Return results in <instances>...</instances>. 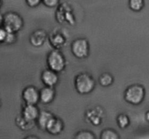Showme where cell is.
Returning a JSON list of instances; mask_svg holds the SVG:
<instances>
[{"label":"cell","mask_w":149,"mask_h":139,"mask_svg":"<svg viewBox=\"0 0 149 139\" xmlns=\"http://www.w3.org/2000/svg\"><path fill=\"white\" fill-rule=\"evenodd\" d=\"M1 7V1H0V7Z\"/></svg>","instance_id":"24"},{"label":"cell","mask_w":149,"mask_h":139,"mask_svg":"<svg viewBox=\"0 0 149 139\" xmlns=\"http://www.w3.org/2000/svg\"><path fill=\"white\" fill-rule=\"evenodd\" d=\"M129 7L134 12H139L143 8L144 1L143 0H130L129 1Z\"/></svg>","instance_id":"17"},{"label":"cell","mask_w":149,"mask_h":139,"mask_svg":"<svg viewBox=\"0 0 149 139\" xmlns=\"http://www.w3.org/2000/svg\"><path fill=\"white\" fill-rule=\"evenodd\" d=\"M6 35H7V31L2 27L0 28V44L4 43Z\"/></svg>","instance_id":"21"},{"label":"cell","mask_w":149,"mask_h":139,"mask_svg":"<svg viewBox=\"0 0 149 139\" xmlns=\"http://www.w3.org/2000/svg\"><path fill=\"white\" fill-rule=\"evenodd\" d=\"M2 22H3V15L0 13V28L2 26Z\"/></svg>","instance_id":"23"},{"label":"cell","mask_w":149,"mask_h":139,"mask_svg":"<svg viewBox=\"0 0 149 139\" xmlns=\"http://www.w3.org/2000/svg\"><path fill=\"white\" fill-rule=\"evenodd\" d=\"M1 99H0V106H1Z\"/></svg>","instance_id":"25"},{"label":"cell","mask_w":149,"mask_h":139,"mask_svg":"<svg viewBox=\"0 0 149 139\" xmlns=\"http://www.w3.org/2000/svg\"><path fill=\"white\" fill-rule=\"evenodd\" d=\"M42 2L46 7L52 8V7H55L58 5V3H59V1H58V0H44Z\"/></svg>","instance_id":"19"},{"label":"cell","mask_w":149,"mask_h":139,"mask_svg":"<svg viewBox=\"0 0 149 139\" xmlns=\"http://www.w3.org/2000/svg\"><path fill=\"white\" fill-rule=\"evenodd\" d=\"M100 139H120V136L115 130L106 128L101 131Z\"/></svg>","instance_id":"13"},{"label":"cell","mask_w":149,"mask_h":139,"mask_svg":"<svg viewBox=\"0 0 149 139\" xmlns=\"http://www.w3.org/2000/svg\"><path fill=\"white\" fill-rule=\"evenodd\" d=\"M23 139H40L38 136H33V135H30V136H28L25 137Z\"/></svg>","instance_id":"22"},{"label":"cell","mask_w":149,"mask_h":139,"mask_svg":"<svg viewBox=\"0 0 149 139\" xmlns=\"http://www.w3.org/2000/svg\"><path fill=\"white\" fill-rule=\"evenodd\" d=\"M116 122H117L119 128H122V129H125L130 124V118L128 117L127 115H124V114H121V115H118L117 118H116Z\"/></svg>","instance_id":"15"},{"label":"cell","mask_w":149,"mask_h":139,"mask_svg":"<svg viewBox=\"0 0 149 139\" xmlns=\"http://www.w3.org/2000/svg\"><path fill=\"white\" fill-rule=\"evenodd\" d=\"M53 117L54 115L50 112H48V111L46 110L39 112V116L36 119V123H37L39 129L42 130V131H45L48 123L50 122V120Z\"/></svg>","instance_id":"11"},{"label":"cell","mask_w":149,"mask_h":139,"mask_svg":"<svg viewBox=\"0 0 149 139\" xmlns=\"http://www.w3.org/2000/svg\"><path fill=\"white\" fill-rule=\"evenodd\" d=\"M74 139H96V137L91 131H81L76 133Z\"/></svg>","instance_id":"16"},{"label":"cell","mask_w":149,"mask_h":139,"mask_svg":"<svg viewBox=\"0 0 149 139\" xmlns=\"http://www.w3.org/2000/svg\"><path fill=\"white\" fill-rule=\"evenodd\" d=\"M22 98L26 105H36L39 101V90L34 86H28L23 90Z\"/></svg>","instance_id":"6"},{"label":"cell","mask_w":149,"mask_h":139,"mask_svg":"<svg viewBox=\"0 0 149 139\" xmlns=\"http://www.w3.org/2000/svg\"><path fill=\"white\" fill-rule=\"evenodd\" d=\"M146 91L144 87L140 85L135 84L129 86L125 90L124 98L128 103L132 105H139L145 98Z\"/></svg>","instance_id":"3"},{"label":"cell","mask_w":149,"mask_h":139,"mask_svg":"<svg viewBox=\"0 0 149 139\" xmlns=\"http://www.w3.org/2000/svg\"><path fill=\"white\" fill-rule=\"evenodd\" d=\"M64 125L63 121L58 117H54L48 123L45 131L52 136L59 135L63 131Z\"/></svg>","instance_id":"9"},{"label":"cell","mask_w":149,"mask_h":139,"mask_svg":"<svg viewBox=\"0 0 149 139\" xmlns=\"http://www.w3.org/2000/svg\"><path fill=\"white\" fill-rule=\"evenodd\" d=\"M41 80L45 87H52L56 85L59 80V77L57 73L50 69H45L42 71L41 75Z\"/></svg>","instance_id":"7"},{"label":"cell","mask_w":149,"mask_h":139,"mask_svg":"<svg viewBox=\"0 0 149 139\" xmlns=\"http://www.w3.org/2000/svg\"><path fill=\"white\" fill-rule=\"evenodd\" d=\"M23 20L21 16L15 12H8L3 15L1 27L7 32L15 34L23 28Z\"/></svg>","instance_id":"2"},{"label":"cell","mask_w":149,"mask_h":139,"mask_svg":"<svg viewBox=\"0 0 149 139\" xmlns=\"http://www.w3.org/2000/svg\"><path fill=\"white\" fill-rule=\"evenodd\" d=\"M42 1L40 0H28L26 1V3L28 4V6L30 7H37Z\"/></svg>","instance_id":"20"},{"label":"cell","mask_w":149,"mask_h":139,"mask_svg":"<svg viewBox=\"0 0 149 139\" xmlns=\"http://www.w3.org/2000/svg\"><path fill=\"white\" fill-rule=\"evenodd\" d=\"M39 101L43 104H49L52 103L55 96L54 88L49 87H44L39 91Z\"/></svg>","instance_id":"10"},{"label":"cell","mask_w":149,"mask_h":139,"mask_svg":"<svg viewBox=\"0 0 149 139\" xmlns=\"http://www.w3.org/2000/svg\"><path fill=\"white\" fill-rule=\"evenodd\" d=\"M47 63L49 69L55 73H59L65 66V59L63 55L58 50H52L48 54Z\"/></svg>","instance_id":"4"},{"label":"cell","mask_w":149,"mask_h":139,"mask_svg":"<svg viewBox=\"0 0 149 139\" xmlns=\"http://www.w3.org/2000/svg\"><path fill=\"white\" fill-rule=\"evenodd\" d=\"M76 90L79 94L86 95L92 93L95 86V81L90 74L81 73L76 77L74 80Z\"/></svg>","instance_id":"1"},{"label":"cell","mask_w":149,"mask_h":139,"mask_svg":"<svg viewBox=\"0 0 149 139\" xmlns=\"http://www.w3.org/2000/svg\"><path fill=\"white\" fill-rule=\"evenodd\" d=\"M39 110L36 105H26L22 110L21 117L29 122H34L39 116Z\"/></svg>","instance_id":"8"},{"label":"cell","mask_w":149,"mask_h":139,"mask_svg":"<svg viewBox=\"0 0 149 139\" xmlns=\"http://www.w3.org/2000/svg\"><path fill=\"white\" fill-rule=\"evenodd\" d=\"M99 83L103 87H109L113 82V77L109 73H103L99 77Z\"/></svg>","instance_id":"14"},{"label":"cell","mask_w":149,"mask_h":139,"mask_svg":"<svg viewBox=\"0 0 149 139\" xmlns=\"http://www.w3.org/2000/svg\"><path fill=\"white\" fill-rule=\"evenodd\" d=\"M47 34L43 30H37L32 33L30 36V42L33 46L41 47L46 41Z\"/></svg>","instance_id":"12"},{"label":"cell","mask_w":149,"mask_h":139,"mask_svg":"<svg viewBox=\"0 0 149 139\" xmlns=\"http://www.w3.org/2000/svg\"><path fill=\"white\" fill-rule=\"evenodd\" d=\"M71 52L79 59H84L90 53V44L87 39L84 38H79L71 43Z\"/></svg>","instance_id":"5"},{"label":"cell","mask_w":149,"mask_h":139,"mask_svg":"<svg viewBox=\"0 0 149 139\" xmlns=\"http://www.w3.org/2000/svg\"><path fill=\"white\" fill-rule=\"evenodd\" d=\"M16 41V35L15 34L10 33V32L7 31V35H6L5 39H4V43L8 44V45H11L13 44Z\"/></svg>","instance_id":"18"}]
</instances>
